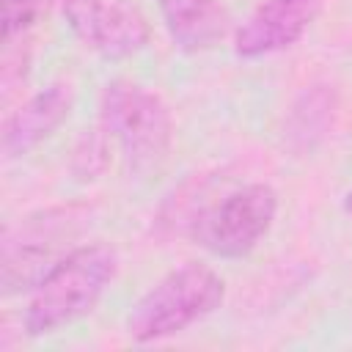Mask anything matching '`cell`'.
I'll return each mask as SVG.
<instances>
[{
    "label": "cell",
    "instance_id": "cell-3",
    "mask_svg": "<svg viewBox=\"0 0 352 352\" xmlns=\"http://www.w3.org/2000/svg\"><path fill=\"white\" fill-rule=\"evenodd\" d=\"M102 129L121 146L126 168L138 176L162 165L173 140V118L168 104L148 88L113 80L102 91Z\"/></svg>",
    "mask_w": 352,
    "mask_h": 352
},
{
    "label": "cell",
    "instance_id": "cell-5",
    "mask_svg": "<svg viewBox=\"0 0 352 352\" xmlns=\"http://www.w3.org/2000/svg\"><path fill=\"white\" fill-rule=\"evenodd\" d=\"M63 19L82 47L110 60L138 55L151 38L146 16L129 0H63Z\"/></svg>",
    "mask_w": 352,
    "mask_h": 352
},
{
    "label": "cell",
    "instance_id": "cell-2",
    "mask_svg": "<svg viewBox=\"0 0 352 352\" xmlns=\"http://www.w3.org/2000/svg\"><path fill=\"white\" fill-rule=\"evenodd\" d=\"M226 300V280L201 261H187L162 275L126 314V336L138 344L162 341L184 333L217 311Z\"/></svg>",
    "mask_w": 352,
    "mask_h": 352
},
{
    "label": "cell",
    "instance_id": "cell-12",
    "mask_svg": "<svg viewBox=\"0 0 352 352\" xmlns=\"http://www.w3.org/2000/svg\"><path fill=\"white\" fill-rule=\"evenodd\" d=\"M344 212L352 217V190H349V192H346V198H344Z\"/></svg>",
    "mask_w": 352,
    "mask_h": 352
},
{
    "label": "cell",
    "instance_id": "cell-1",
    "mask_svg": "<svg viewBox=\"0 0 352 352\" xmlns=\"http://www.w3.org/2000/svg\"><path fill=\"white\" fill-rule=\"evenodd\" d=\"M118 272V253L110 245L88 242L66 250L30 289L22 330L30 338L58 333L88 316Z\"/></svg>",
    "mask_w": 352,
    "mask_h": 352
},
{
    "label": "cell",
    "instance_id": "cell-9",
    "mask_svg": "<svg viewBox=\"0 0 352 352\" xmlns=\"http://www.w3.org/2000/svg\"><path fill=\"white\" fill-rule=\"evenodd\" d=\"M157 6L170 41L182 52H206L231 30V16L220 0H157Z\"/></svg>",
    "mask_w": 352,
    "mask_h": 352
},
{
    "label": "cell",
    "instance_id": "cell-11",
    "mask_svg": "<svg viewBox=\"0 0 352 352\" xmlns=\"http://www.w3.org/2000/svg\"><path fill=\"white\" fill-rule=\"evenodd\" d=\"M3 8V44H14L16 36H25L47 14L50 0H0Z\"/></svg>",
    "mask_w": 352,
    "mask_h": 352
},
{
    "label": "cell",
    "instance_id": "cell-7",
    "mask_svg": "<svg viewBox=\"0 0 352 352\" xmlns=\"http://www.w3.org/2000/svg\"><path fill=\"white\" fill-rule=\"evenodd\" d=\"M322 14V0H261L234 30V55L253 60L297 44Z\"/></svg>",
    "mask_w": 352,
    "mask_h": 352
},
{
    "label": "cell",
    "instance_id": "cell-4",
    "mask_svg": "<svg viewBox=\"0 0 352 352\" xmlns=\"http://www.w3.org/2000/svg\"><path fill=\"white\" fill-rule=\"evenodd\" d=\"M278 192L270 184H245L204 209L190 226L192 239L220 258L248 256L272 228Z\"/></svg>",
    "mask_w": 352,
    "mask_h": 352
},
{
    "label": "cell",
    "instance_id": "cell-8",
    "mask_svg": "<svg viewBox=\"0 0 352 352\" xmlns=\"http://www.w3.org/2000/svg\"><path fill=\"white\" fill-rule=\"evenodd\" d=\"M72 104H74L72 88L63 82H52L44 91L25 99L3 124V135H0L3 157L16 160L33 151L69 118Z\"/></svg>",
    "mask_w": 352,
    "mask_h": 352
},
{
    "label": "cell",
    "instance_id": "cell-6",
    "mask_svg": "<svg viewBox=\"0 0 352 352\" xmlns=\"http://www.w3.org/2000/svg\"><path fill=\"white\" fill-rule=\"evenodd\" d=\"M72 209L44 212L38 217H28L3 239V292L33 289L36 280L63 256L60 239L72 236Z\"/></svg>",
    "mask_w": 352,
    "mask_h": 352
},
{
    "label": "cell",
    "instance_id": "cell-10",
    "mask_svg": "<svg viewBox=\"0 0 352 352\" xmlns=\"http://www.w3.org/2000/svg\"><path fill=\"white\" fill-rule=\"evenodd\" d=\"M302 96H305L311 113H305V107L297 102V104H294V113H292L289 135H292V138H300L302 146H305V143H311L314 138H319L322 129L327 126V121L333 118L336 99H333V91H327L324 85H316L314 91H305Z\"/></svg>",
    "mask_w": 352,
    "mask_h": 352
}]
</instances>
